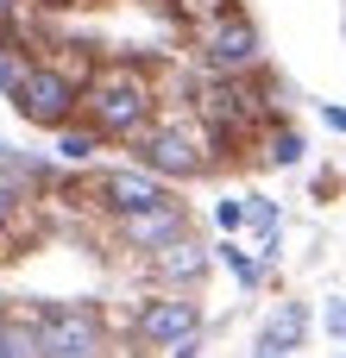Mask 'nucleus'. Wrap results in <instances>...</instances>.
I'll return each instance as SVG.
<instances>
[{
	"label": "nucleus",
	"instance_id": "nucleus-3",
	"mask_svg": "<svg viewBox=\"0 0 346 358\" xmlns=\"http://www.w3.org/2000/svg\"><path fill=\"white\" fill-rule=\"evenodd\" d=\"M189 38H195L202 69L221 76V82H233V76H258V63H265V38H258V25H252L240 6L221 13L214 25H202V31H189Z\"/></svg>",
	"mask_w": 346,
	"mask_h": 358
},
{
	"label": "nucleus",
	"instance_id": "nucleus-18",
	"mask_svg": "<svg viewBox=\"0 0 346 358\" xmlns=\"http://www.w3.org/2000/svg\"><path fill=\"white\" fill-rule=\"evenodd\" d=\"M25 76H32V50H0V94L6 101L25 88Z\"/></svg>",
	"mask_w": 346,
	"mask_h": 358
},
{
	"label": "nucleus",
	"instance_id": "nucleus-15",
	"mask_svg": "<svg viewBox=\"0 0 346 358\" xmlns=\"http://www.w3.org/2000/svg\"><path fill=\"white\" fill-rule=\"evenodd\" d=\"M258 145H265V164H277V170H290V164H303V132L296 126H265L258 132Z\"/></svg>",
	"mask_w": 346,
	"mask_h": 358
},
{
	"label": "nucleus",
	"instance_id": "nucleus-14",
	"mask_svg": "<svg viewBox=\"0 0 346 358\" xmlns=\"http://www.w3.org/2000/svg\"><path fill=\"white\" fill-rule=\"evenodd\" d=\"M57 138V164H69V170H82V164H95V151H101V138L82 126V120H69L63 132H50Z\"/></svg>",
	"mask_w": 346,
	"mask_h": 358
},
{
	"label": "nucleus",
	"instance_id": "nucleus-6",
	"mask_svg": "<svg viewBox=\"0 0 346 358\" xmlns=\"http://www.w3.org/2000/svg\"><path fill=\"white\" fill-rule=\"evenodd\" d=\"M88 201H95L101 214L126 220V214H145V208L170 201V189H164L158 176H145L139 164H113V170H95V176H88Z\"/></svg>",
	"mask_w": 346,
	"mask_h": 358
},
{
	"label": "nucleus",
	"instance_id": "nucleus-23",
	"mask_svg": "<svg viewBox=\"0 0 346 358\" xmlns=\"http://www.w3.org/2000/svg\"><path fill=\"white\" fill-rule=\"evenodd\" d=\"M0 321H6V302H0Z\"/></svg>",
	"mask_w": 346,
	"mask_h": 358
},
{
	"label": "nucleus",
	"instance_id": "nucleus-12",
	"mask_svg": "<svg viewBox=\"0 0 346 358\" xmlns=\"http://www.w3.org/2000/svg\"><path fill=\"white\" fill-rule=\"evenodd\" d=\"M32 182H38V170H32V164H19V157H13V164H0V233L32 208Z\"/></svg>",
	"mask_w": 346,
	"mask_h": 358
},
{
	"label": "nucleus",
	"instance_id": "nucleus-5",
	"mask_svg": "<svg viewBox=\"0 0 346 358\" xmlns=\"http://www.w3.org/2000/svg\"><path fill=\"white\" fill-rule=\"evenodd\" d=\"M38 358H107V315L95 302L38 308Z\"/></svg>",
	"mask_w": 346,
	"mask_h": 358
},
{
	"label": "nucleus",
	"instance_id": "nucleus-8",
	"mask_svg": "<svg viewBox=\"0 0 346 358\" xmlns=\"http://www.w3.org/2000/svg\"><path fill=\"white\" fill-rule=\"evenodd\" d=\"M113 239L126 245V252H164V245H177V239H189V208L170 195V201H158V208H145V214H126V220H113Z\"/></svg>",
	"mask_w": 346,
	"mask_h": 358
},
{
	"label": "nucleus",
	"instance_id": "nucleus-22",
	"mask_svg": "<svg viewBox=\"0 0 346 358\" xmlns=\"http://www.w3.org/2000/svg\"><path fill=\"white\" fill-rule=\"evenodd\" d=\"M321 120H328V132H346V107H328L321 101Z\"/></svg>",
	"mask_w": 346,
	"mask_h": 358
},
{
	"label": "nucleus",
	"instance_id": "nucleus-10",
	"mask_svg": "<svg viewBox=\"0 0 346 358\" xmlns=\"http://www.w3.org/2000/svg\"><path fill=\"white\" fill-rule=\"evenodd\" d=\"M303 340H309V302H277V308L265 315V327H258L252 358H290Z\"/></svg>",
	"mask_w": 346,
	"mask_h": 358
},
{
	"label": "nucleus",
	"instance_id": "nucleus-4",
	"mask_svg": "<svg viewBox=\"0 0 346 358\" xmlns=\"http://www.w3.org/2000/svg\"><path fill=\"white\" fill-rule=\"evenodd\" d=\"M13 107H19L25 126L63 132V126L76 120V107H82V76H69L57 57H32V76H25V88L13 94Z\"/></svg>",
	"mask_w": 346,
	"mask_h": 358
},
{
	"label": "nucleus",
	"instance_id": "nucleus-7",
	"mask_svg": "<svg viewBox=\"0 0 346 358\" xmlns=\"http://www.w3.org/2000/svg\"><path fill=\"white\" fill-rule=\"evenodd\" d=\"M189 334H202V302H189V296H177V289L145 296V302H139V315H132V340H139V346L170 352V346H177V340H189Z\"/></svg>",
	"mask_w": 346,
	"mask_h": 358
},
{
	"label": "nucleus",
	"instance_id": "nucleus-16",
	"mask_svg": "<svg viewBox=\"0 0 346 358\" xmlns=\"http://www.w3.org/2000/svg\"><path fill=\"white\" fill-rule=\"evenodd\" d=\"M214 258L233 271V283H240V289H258V283H265V264H258L252 252H240L233 239H221V245H214Z\"/></svg>",
	"mask_w": 346,
	"mask_h": 358
},
{
	"label": "nucleus",
	"instance_id": "nucleus-9",
	"mask_svg": "<svg viewBox=\"0 0 346 358\" xmlns=\"http://www.w3.org/2000/svg\"><path fill=\"white\" fill-rule=\"evenodd\" d=\"M208 271H214V245H202L195 233L177 239V245H164V252H151V277H158L164 289H177V296H189Z\"/></svg>",
	"mask_w": 346,
	"mask_h": 358
},
{
	"label": "nucleus",
	"instance_id": "nucleus-2",
	"mask_svg": "<svg viewBox=\"0 0 346 358\" xmlns=\"http://www.w3.org/2000/svg\"><path fill=\"white\" fill-rule=\"evenodd\" d=\"M214 151H221V145L208 138L202 120H151V126L132 138V164H139L145 176H158L164 189H170V182H195V176H208Z\"/></svg>",
	"mask_w": 346,
	"mask_h": 358
},
{
	"label": "nucleus",
	"instance_id": "nucleus-11",
	"mask_svg": "<svg viewBox=\"0 0 346 358\" xmlns=\"http://www.w3.org/2000/svg\"><path fill=\"white\" fill-rule=\"evenodd\" d=\"M246 227L258 239V264H277V239H284V214L271 195H246Z\"/></svg>",
	"mask_w": 346,
	"mask_h": 358
},
{
	"label": "nucleus",
	"instance_id": "nucleus-19",
	"mask_svg": "<svg viewBox=\"0 0 346 358\" xmlns=\"http://www.w3.org/2000/svg\"><path fill=\"white\" fill-rule=\"evenodd\" d=\"M214 227L233 239V233L246 227V195H227V201H214Z\"/></svg>",
	"mask_w": 346,
	"mask_h": 358
},
{
	"label": "nucleus",
	"instance_id": "nucleus-1",
	"mask_svg": "<svg viewBox=\"0 0 346 358\" xmlns=\"http://www.w3.org/2000/svg\"><path fill=\"white\" fill-rule=\"evenodd\" d=\"M76 120L101 138V145H132L151 120H158V76L139 57H101L82 82V107Z\"/></svg>",
	"mask_w": 346,
	"mask_h": 358
},
{
	"label": "nucleus",
	"instance_id": "nucleus-20",
	"mask_svg": "<svg viewBox=\"0 0 346 358\" xmlns=\"http://www.w3.org/2000/svg\"><path fill=\"white\" fill-rule=\"evenodd\" d=\"M321 327H328L334 340H346V302H340V296H328V308H321Z\"/></svg>",
	"mask_w": 346,
	"mask_h": 358
},
{
	"label": "nucleus",
	"instance_id": "nucleus-13",
	"mask_svg": "<svg viewBox=\"0 0 346 358\" xmlns=\"http://www.w3.org/2000/svg\"><path fill=\"white\" fill-rule=\"evenodd\" d=\"M0 358H38V315H13L0 321Z\"/></svg>",
	"mask_w": 346,
	"mask_h": 358
},
{
	"label": "nucleus",
	"instance_id": "nucleus-17",
	"mask_svg": "<svg viewBox=\"0 0 346 358\" xmlns=\"http://www.w3.org/2000/svg\"><path fill=\"white\" fill-rule=\"evenodd\" d=\"M233 6H240V0H170V13H177V19L189 25V31L214 25V19H221V13H233Z\"/></svg>",
	"mask_w": 346,
	"mask_h": 358
},
{
	"label": "nucleus",
	"instance_id": "nucleus-21",
	"mask_svg": "<svg viewBox=\"0 0 346 358\" xmlns=\"http://www.w3.org/2000/svg\"><path fill=\"white\" fill-rule=\"evenodd\" d=\"M170 358H202V334H189V340H177V346H170Z\"/></svg>",
	"mask_w": 346,
	"mask_h": 358
}]
</instances>
